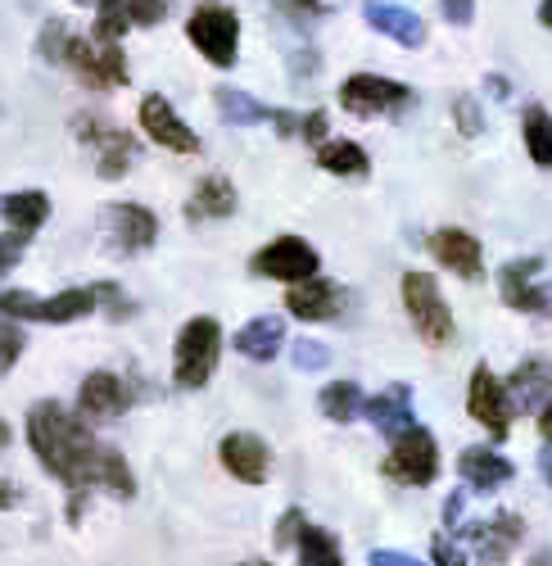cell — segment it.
Segmentation results:
<instances>
[{"label":"cell","instance_id":"cell-43","mask_svg":"<svg viewBox=\"0 0 552 566\" xmlns=\"http://www.w3.org/2000/svg\"><path fill=\"white\" fill-rule=\"evenodd\" d=\"M372 566H422V562L407 557V553H394V548H376L372 553Z\"/></svg>","mask_w":552,"mask_h":566},{"label":"cell","instance_id":"cell-28","mask_svg":"<svg viewBox=\"0 0 552 566\" xmlns=\"http://www.w3.org/2000/svg\"><path fill=\"white\" fill-rule=\"evenodd\" d=\"M0 218L10 222V231H41V222L51 218V200H45L41 191H10L0 196Z\"/></svg>","mask_w":552,"mask_h":566},{"label":"cell","instance_id":"cell-41","mask_svg":"<svg viewBox=\"0 0 552 566\" xmlns=\"http://www.w3.org/2000/svg\"><path fill=\"white\" fill-rule=\"evenodd\" d=\"M299 140H308V146H321V140H327V114L308 109V114L299 118Z\"/></svg>","mask_w":552,"mask_h":566},{"label":"cell","instance_id":"cell-45","mask_svg":"<svg viewBox=\"0 0 552 566\" xmlns=\"http://www.w3.org/2000/svg\"><path fill=\"white\" fill-rule=\"evenodd\" d=\"M457 516H463V494H453V499L444 503V522H448V526L457 522Z\"/></svg>","mask_w":552,"mask_h":566},{"label":"cell","instance_id":"cell-48","mask_svg":"<svg viewBox=\"0 0 552 566\" xmlns=\"http://www.w3.org/2000/svg\"><path fill=\"white\" fill-rule=\"evenodd\" d=\"M539 23L552 32V0H543V6H539Z\"/></svg>","mask_w":552,"mask_h":566},{"label":"cell","instance_id":"cell-17","mask_svg":"<svg viewBox=\"0 0 552 566\" xmlns=\"http://www.w3.org/2000/svg\"><path fill=\"white\" fill-rule=\"evenodd\" d=\"M217 458H222V467L232 471L241 485H263V481H267L272 449H267L254 431H232V436L217 444Z\"/></svg>","mask_w":552,"mask_h":566},{"label":"cell","instance_id":"cell-47","mask_svg":"<svg viewBox=\"0 0 552 566\" xmlns=\"http://www.w3.org/2000/svg\"><path fill=\"white\" fill-rule=\"evenodd\" d=\"M539 471H543V481L552 485V444L543 449V458H539Z\"/></svg>","mask_w":552,"mask_h":566},{"label":"cell","instance_id":"cell-38","mask_svg":"<svg viewBox=\"0 0 552 566\" xmlns=\"http://www.w3.org/2000/svg\"><path fill=\"white\" fill-rule=\"evenodd\" d=\"M96 300L105 304V313H109L114 322H123V317L131 313V300H123V291L114 286V281H100V286H96Z\"/></svg>","mask_w":552,"mask_h":566},{"label":"cell","instance_id":"cell-36","mask_svg":"<svg viewBox=\"0 0 552 566\" xmlns=\"http://www.w3.org/2000/svg\"><path fill=\"white\" fill-rule=\"evenodd\" d=\"M28 241H32L28 231H6V235H0V281H6V276L19 268V259H23Z\"/></svg>","mask_w":552,"mask_h":566},{"label":"cell","instance_id":"cell-7","mask_svg":"<svg viewBox=\"0 0 552 566\" xmlns=\"http://www.w3.org/2000/svg\"><path fill=\"white\" fill-rule=\"evenodd\" d=\"M64 69H73L77 82L96 86V91H109V86H123L127 82V55H123V45H109V41H96V36H77V32L68 41Z\"/></svg>","mask_w":552,"mask_h":566},{"label":"cell","instance_id":"cell-3","mask_svg":"<svg viewBox=\"0 0 552 566\" xmlns=\"http://www.w3.org/2000/svg\"><path fill=\"white\" fill-rule=\"evenodd\" d=\"M403 308L412 317V326H417V336L431 345V349H444L453 345L457 326H453V313L439 295V281L431 272H407L403 276Z\"/></svg>","mask_w":552,"mask_h":566},{"label":"cell","instance_id":"cell-22","mask_svg":"<svg viewBox=\"0 0 552 566\" xmlns=\"http://www.w3.org/2000/svg\"><path fill=\"white\" fill-rule=\"evenodd\" d=\"M236 186L222 172H209L195 181V191L187 200V222H213V218H232L236 213Z\"/></svg>","mask_w":552,"mask_h":566},{"label":"cell","instance_id":"cell-40","mask_svg":"<svg viewBox=\"0 0 552 566\" xmlns=\"http://www.w3.org/2000/svg\"><path fill=\"white\" fill-rule=\"evenodd\" d=\"M439 14H444V23H453V28H467V23L476 19V0H439Z\"/></svg>","mask_w":552,"mask_h":566},{"label":"cell","instance_id":"cell-8","mask_svg":"<svg viewBox=\"0 0 552 566\" xmlns=\"http://www.w3.org/2000/svg\"><path fill=\"white\" fill-rule=\"evenodd\" d=\"M381 471L390 481H399V485H431L435 476H439V449H435V436L426 431V427H417V431H407L403 440H394V449L385 453V462H381Z\"/></svg>","mask_w":552,"mask_h":566},{"label":"cell","instance_id":"cell-15","mask_svg":"<svg viewBox=\"0 0 552 566\" xmlns=\"http://www.w3.org/2000/svg\"><path fill=\"white\" fill-rule=\"evenodd\" d=\"M141 127H146V136L155 140V146H163L172 155H200V132H191L187 123H181V114L159 96V91H150V96L141 101Z\"/></svg>","mask_w":552,"mask_h":566},{"label":"cell","instance_id":"cell-24","mask_svg":"<svg viewBox=\"0 0 552 566\" xmlns=\"http://www.w3.org/2000/svg\"><path fill=\"white\" fill-rule=\"evenodd\" d=\"M457 471H463V481L471 490H498L512 481V462L493 453V449H467L463 458H457Z\"/></svg>","mask_w":552,"mask_h":566},{"label":"cell","instance_id":"cell-21","mask_svg":"<svg viewBox=\"0 0 552 566\" xmlns=\"http://www.w3.org/2000/svg\"><path fill=\"white\" fill-rule=\"evenodd\" d=\"M362 412L372 417V427H376L385 440H403L407 431H417V417H412V390H407V386L381 390L376 399H367Z\"/></svg>","mask_w":552,"mask_h":566},{"label":"cell","instance_id":"cell-2","mask_svg":"<svg viewBox=\"0 0 552 566\" xmlns=\"http://www.w3.org/2000/svg\"><path fill=\"white\" fill-rule=\"evenodd\" d=\"M222 354V326L213 317H191L177 336V354H172V381L181 390H204L213 381V367Z\"/></svg>","mask_w":552,"mask_h":566},{"label":"cell","instance_id":"cell-27","mask_svg":"<svg viewBox=\"0 0 552 566\" xmlns=\"http://www.w3.org/2000/svg\"><path fill=\"white\" fill-rule=\"evenodd\" d=\"M213 105L222 114V123H232V127H254V123H272V105L254 101L250 91H236V86H217L213 91Z\"/></svg>","mask_w":552,"mask_h":566},{"label":"cell","instance_id":"cell-1","mask_svg":"<svg viewBox=\"0 0 552 566\" xmlns=\"http://www.w3.org/2000/svg\"><path fill=\"white\" fill-rule=\"evenodd\" d=\"M28 444L36 453V462L60 476L73 494L91 490V485H105L118 499L136 494V476L118 449L100 444L96 436L86 431V421L73 417L68 408H60L55 399H41L28 408Z\"/></svg>","mask_w":552,"mask_h":566},{"label":"cell","instance_id":"cell-14","mask_svg":"<svg viewBox=\"0 0 552 566\" xmlns=\"http://www.w3.org/2000/svg\"><path fill=\"white\" fill-rule=\"evenodd\" d=\"M539 272H543V259H512V263H502V272H498L502 304L517 308V313H548L552 308V291L539 286Z\"/></svg>","mask_w":552,"mask_h":566},{"label":"cell","instance_id":"cell-4","mask_svg":"<svg viewBox=\"0 0 552 566\" xmlns=\"http://www.w3.org/2000/svg\"><path fill=\"white\" fill-rule=\"evenodd\" d=\"M100 308L96 300V286L91 291H60L51 300H41L32 291H0V317H10V322H77V317H91Z\"/></svg>","mask_w":552,"mask_h":566},{"label":"cell","instance_id":"cell-6","mask_svg":"<svg viewBox=\"0 0 552 566\" xmlns=\"http://www.w3.org/2000/svg\"><path fill=\"white\" fill-rule=\"evenodd\" d=\"M412 101H417V91H412L407 82L376 77V73H353V77H344V86H340V105H344V114H353V118H381V114L407 109Z\"/></svg>","mask_w":552,"mask_h":566},{"label":"cell","instance_id":"cell-18","mask_svg":"<svg viewBox=\"0 0 552 566\" xmlns=\"http://www.w3.org/2000/svg\"><path fill=\"white\" fill-rule=\"evenodd\" d=\"M431 259H439V268H448V272H457V276H467V281H476V276L485 272V250H480L476 235L463 231V227H444V231H435V235H431Z\"/></svg>","mask_w":552,"mask_h":566},{"label":"cell","instance_id":"cell-29","mask_svg":"<svg viewBox=\"0 0 552 566\" xmlns=\"http://www.w3.org/2000/svg\"><path fill=\"white\" fill-rule=\"evenodd\" d=\"M317 164L327 172H336V177H367L372 172V159H367V150L358 146V140H321Z\"/></svg>","mask_w":552,"mask_h":566},{"label":"cell","instance_id":"cell-33","mask_svg":"<svg viewBox=\"0 0 552 566\" xmlns=\"http://www.w3.org/2000/svg\"><path fill=\"white\" fill-rule=\"evenodd\" d=\"M68 41H73V28H68L64 19H45L41 32H36V55H41L45 64H60V69H64Z\"/></svg>","mask_w":552,"mask_h":566},{"label":"cell","instance_id":"cell-32","mask_svg":"<svg viewBox=\"0 0 552 566\" xmlns=\"http://www.w3.org/2000/svg\"><path fill=\"white\" fill-rule=\"evenodd\" d=\"M321 412H327L331 421H353V417H362V408H367V399H362V390L353 386V381H331L327 390H321Z\"/></svg>","mask_w":552,"mask_h":566},{"label":"cell","instance_id":"cell-30","mask_svg":"<svg viewBox=\"0 0 552 566\" xmlns=\"http://www.w3.org/2000/svg\"><path fill=\"white\" fill-rule=\"evenodd\" d=\"M521 140H526V155L539 168H552V114L543 105H530L521 114Z\"/></svg>","mask_w":552,"mask_h":566},{"label":"cell","instance_id":"cell-26","mask_svg":"<svg viewBox=\"0 0 552 566\" xmlns=\"http://www.w3.org/2000/svg\"><path fill=\"white\" fill-rule=\"evenodd\" d=\"M543 395L552 399V363H543V358L521 363V367L512 371V381H508V399H512V408H534Z\"/></svg>","mask_w":552,"mask_h":566},{"label":"cell","instance_id":"cell-13","mask_svg":"<svg viewBox=\"0 0 552 566\" xmlns=\"http://www.w3.org/2000/svg\"><path fill=\"white\" fill-rule=\"evenodd\" d=\"M105 231H109V245L114 254H146L159 241V218L146 205H105Z\"/></svg>","mask_w":552,"mask_h":566},{"label":"cell","instance_id":"cell-19","mask_svg":"<svg viewBox=\"0 0 552 566\" xmlns=\"http://www.w3.org/2000/svg\"><path fill=\"white\" fill-rule=\"evenodd\" d=\"M286 308L304 322H331V317L344 313V286H336V281H327V276H312V281H304V286H290Z\"/></svg>","mask_w":552,"mask_h":566},{"label":"cell","instance_id":"cell-23","mask_svg":"<svg viewBox=\"0 0 552 566\" xmlns=\"http://www.w3.org/2000/svg\"><path fill=\"white\" fill-rule=\"evenodd\" d=\"M232 345H236V354H245L250 363H272L276 354H282V345H286V317L263 313V317L245 322Z\"/></svg>","mask_w":552,"mask_h":566},{"label":"cell","instance_id":"cell-49","mask_svg":"<svg viewBox=\"0 0 552 566\" xmlns=\"http://www.w3.org/2000/svg\"><path fill=\"white\" fill-rule=\"evenodd\" d=\"M295 10H321V0H290Z\"/></svg>","mask_w":552,"mask_h":566},{"label":"cell","instance_id":"cell-12","mask_svg":"<svg viewBox=\"0 0 552 566\" xmlns=\"http://www.w3.org/2000/svg\"><path fill=\"white\" fill-rule=\"evenodd\" d=\"M467 412L489 431V440H508V431H512V399H508V386H502L485 363L471 371Z\"/></svg>","mask_w":552,"mask_h":566},{"label":"cell","instance_id":"cell-16","mask_svg":"<svg viewBox=\"0 0 552 566\" xmlns=\"http://www.w3.org/2000/svg\"><path fill=\"white\" fill-rule=\"evenodd\" d=\"M127 408H131V390L123 386L118 371H91L82 381V390H77L82 421H109V417H118Z\"/></svg>","mask_w":552,"mask_h":566},{"label":"cell","instance_id":"cell-5","mask_svg":"<svg viewBox=\"0 0 552 566\" xmlns=\"http://www.w3.org/2000/svg\"><path fill=\"white\" fill-rule=\"evenodd\" d=\"M187 41L213 69H232L236 55H241V19H236V10L213 6V0L209 6H195L191 19H187Z\"/></svg>","mask_w":552,"mask_h":566},{"label":"cell","instance_id":"cell-51","mask_svg":"<svg viewBox=\"0 0 552 566\" xmlns=\"http://www.w3.org/2000/svg\"><path fill=\"white\" fill-rule=\"evenodd\" d=\"M245 566H272V562H245Z\"/></svg>","mask_w":552,"mask_h":566},{"label":"cell","instance_id":"cell-50","mask_svg":"<svg viewBox=\"0 0 552 566\" xmlns=\"http://www.w3.org/2000/svg\"><path fill=\"white\" fill-rule=\"evenodd\" d=\"M0 449H10V427L6 421H0Z\"/></svg>","mask_w":552,"mask_h":566},{"label":"cell","instance_id":"cell-34","mask_svg":"<svg viewBox=\"0 0 552 566\" xmlns=\"http://www.w3.org/2000/svg\"><path fill=\"white\" fill-rule=\"evenodd\" d=\"M28 349V336H23V326L19 322H10V317H0V376H6L14 363H19V354Z\"/></svg>","mask_w":552,"mask_h":566},{"label":"cell","instance_id":"cell-10","mask_svg":"<svg viewBox=\"0 0 552 566\" xmlns=\"http://www.w3.org/2000/svg\"><path fill=\"white\" fill-rule=\"evenodd\" d=\"M77 6H96V28L91 36L118 45L127 28H155L168 19V0H77Z\"/></svg>","mask_w":552,"mask_h":566},{"label":"cell","instance_id":"cell-37","mask_svg":"<svg viewBox=\"0 0 552 566\" xmlns=\"http://www.w3.org/2000/svg\"><path fill=\"white\" fill-rule=\"evenodd\" d=\"M290 358H295V367H299V371H321V367L331 363V349L321 345V340H295Z\"/></svg>","mask_w":552,"mask_h":566},{"label":"cell","instance_id":"cell-46","mask_svg":"<svg viewBox=\"0 0 552 566\" xmlns=\"http://www.w3.org/2000/svg\"><path fill=\"white\" fill-rule=\"evenodd\" d=\"M19 503V494L10 490V481H0V507H14Z\"/></svg>","mask_w":552,"mask_h":566},{"label":"cell","instance_id":"cell-9","mask_svg":"<svg viewBox=\"0 0 552 566\" xmlns=\"http://www.w3.org/2000/svg\"><path fill=\"white\" fill-rule=\"evenodd\" d=\"M73 132L91 146V155H96V172H100L105 181L127 177V168H131V159H136L131 132H123V127H114V123H100V118H86V114L73 118Z\"/></svg>","mask_w":552,"mask_h":566},{"label":"cell","instance_id":"cell-42","mask_svg":"<svg viewBox=\"0 0 552 566\" xmlns=\"http://www.w3.org/2000/svg\"><path fill=\"white\" fill-rule=\"evenodd\" d=\"M435 566H467V557L439 535V539H435Z\"/></svg>","mask_w":552,"mask_h":566},{"label":"cell","instance_id":"cell-11","mask_svg":"<svg viewBox=\"0 0 552 566\" xmlns=\"http://www.w3.org/2000/svg\"><path fill=\"white\" fill-rule=\"evenodd\" d=\"M317 250L308 241H299V235H276L272 245H263L254 254V272L258 276H272V281H286V286H304V281L317 276Z\"/></svg>","mask_w":552,"mask_h":566},{"label":"cell","instance_id":"cell-39","mask_svg":"<svg viewBox=\"0 0 552 566\" xmlns=\"http://www.w3.org/2000/svg\"><path fill=\"white\" fill-rule=\"evenodd\" d=\"M304 512L299 507H290L286 516H282V526H276V548H295L299 544V535H304Z\"/></svg>","mask_w":552,"mask_h":566},{"label":"cell","instance_id":"cell-20","mask_svg":"<svg viewBox=\"0 0 552 566\" xmlns=\"http://www.w3.org/2000/svg\"><path fill=\"white\" fill-rule=\"evenodd\" d=\"M362 19L372 23L381 36H390V41L407 45V51H417V45L426 41V23H422L417 14H412V10L394 6V0H362Z\"/></svg>","mask_w":552,"mask_h":566},{"label":"cell","instance_id":"cell-31","mask_svg":"<svg viewBox=\"0 0 552 566\" xmlns=\"http://www.w3.org/2000/svg\"><path fill=\"white\" fill-rule=\"evenodd\" d=\"M295 548H299V566H344L336 535L321 531V526H304V535H299Z\"/></svg>","mask_w":552,"mask_h":566},{"label":"cell","instance_id":"cell-25","mask_svg":"<svg viewBox=\"0 0 552 566\" xmlns=\"http://www.w3.org/2000/svg\"><path fill=\"white\" fill-rule=\"evenodd\" d=\"M471 535H476V544H480V557L485 562H502L517 544H521V535H526V522L517 512H498L489 526H471Z\"/></svg>","mask_w":552,"mask_h":566},{"label":"cell","instance_id":"cell-35","mask_svg":"<svg viewBox=\"0 0 552 566\" xmlns=\"http://www.w3.org/2000/svg\"><path fill=\"white\" fill-rule=\"evenodd\" d=\"M453 123H457V132H463V136H480V132H485V109H480V101H476V96H457V101H453Z\"/></svg>","mask_w":552,"mask_h":566},{"label":"cell","instance_id":"cell-44","mask_svg":"<svg viewBox=\"0 0 552 566\" xmlns=\"http://www.w3.org/2000/svg\"><path fill=\"white\" fill-rule=\"evenodd\" d=\"M539 436L552 444V399H548V403H543V412H539Z\"/></svg>","mask_w":552,"mask_h":566}]
</instances>
